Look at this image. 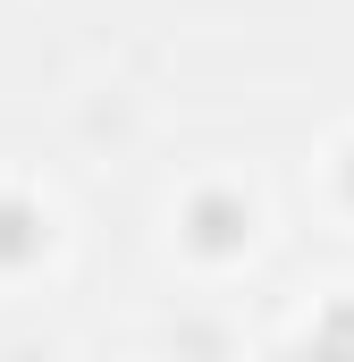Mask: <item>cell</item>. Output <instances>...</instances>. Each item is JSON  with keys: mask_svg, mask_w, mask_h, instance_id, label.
Segmentation results:
<instances>
[{"mask_svg": "<svg viewBox=\"0 0 354 362\" xmlns=\"http://www.w3.org/2000/svg\"><path fill=\"white\" fill-rule=\"evenodd\" d=\"M42 211L34 202H17V194H0V270H25L34 253H42Z\"/></svg>", "mask_w": 354, "mask_h": 362, "instance_id": "7a4b0ae2", "label": "cell"}, {"mask_svg": "<svg viewBox=\"0 0 354 362\" xmlns=\"http://www.w3.org/2000/svg\"><path fill=\"white\" fill-rule=\"evenodd\" d=\"M185 228H194V253H245V236H253V202H236V194H202V202L185 211Z\"/></svg>", "mask_w": 354, "mask_h": 362, "instance_id": "6da1fadb", "label": "cell"}, {"mask_svg": "<svg viewBox=\"0 0 354 362\" xmlns=\"http://www.w3.org/2000/svg\"><path fill=\"white\" fill-rule=\"evenodd\" d=\"M346 202H354V152H346Z\"/></svg>", "mask_w": 354, "mask_h": 362, "instance_id": "3957f363", "label": "cell"}]
</instances>
